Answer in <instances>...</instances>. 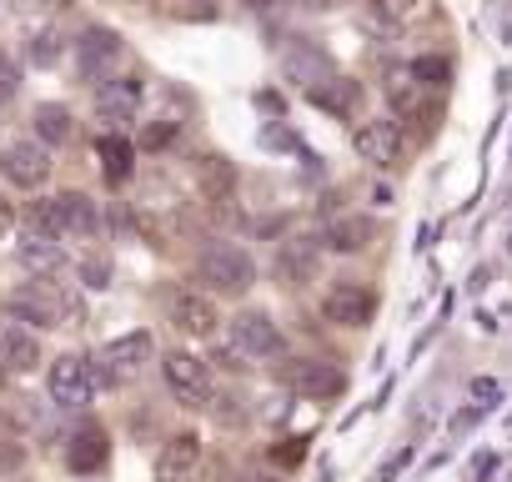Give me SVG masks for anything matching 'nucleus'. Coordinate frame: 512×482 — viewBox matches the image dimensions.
I'll return each instance as SVG.
<instances>
[{
  "label": "nucleus",
  "instance_id": "27",
  "mask_svg": "<svg viewBox=\"0 0 512 482\" xmlns=\"http://www.w3.org/2000/svg\"><path fill=\"white\" fill-rule=\"evenodd\" d=\"M412 76L427 86V91H437V86H447V76H452V66L442 61V56H422V61H412Z\"/></svg>",
  "mask_w": 512,
  "mask_h": 482
},
{
  "label": "nucleus",
  "instance_id": "26",
  "mask_svg": "<svg viewBox=\"0 0 512 482\" xmlns=\"http://www.w3.org/2000/svg\"><path fill=\"white\" fill-rule=\"evenodd\" d=\"M96 151L106 156V171H111V181H126V176H131L136 146H131L126 136H106V141H96Z\"/></svg>",
  "mask_w": 512,
  "mask_h": 482
},
{
  "label": "nucleus",
  "instance_id": "15",
  "mask_svg": "<svg viewBox=\"0 0 512 482\" xmlns=\"http://www.w3.org/2000/svg\"><path fill=\"white\" fill-rule=\"evenodd\" d=\"M282 71H287V81L302 86V91H317V86H327V81L337 76L332 56H327L322 46H312V41H297V46L282 56Z\"/></svg>",
  "mask_w": 512,
  "mask_h": 482
},
{
  "label": "nucleus",
  "instance_id": "39",
  "mask_svg": "<svg viewBox=\"0 0 512 482\" xmlns=\"http://www.w3.org/2000/svg\"><path fill=\"white\" fill-rule=\"evenodd\" d=\"M256 482H282V477H256Z\"/></svg>",
  "mask_w": 512,
  "mask_h": 482
},
{
  "label": "nucleus",
  "instance_id": "36",
  "mask_svg": "<svg viewBox=\"0 0 512 482\" xmlns=\"http://www.w3.org/2000/svg\"><path fill=\"white\" fill-rule=\"evenodd\" d=\"M11 216H16V211H11V201L0 196V226H11Z\"/></svg>",
  "mask_w": 512,
  "mask_h": 482
},
{
  "label": "nucleus",
  "instance_id": "21",
  "mask_svg": "<svg viewBox=\"0 0 512 482\" xmlns=\"http://www.w3.org/2000/svg\"><path fill=\"white\" fill-rule=\"evenodd\" d=\"M76 56H81V71H86V76H96L101 66H111V61L121 56V36H116V31H106V26H91V31H81Z\"/></svg>",
  "mask_w": 512,
  "mask_h": 482
},
{
  "label": "nucleus",
  "instance_id": "5",
  "mask_svg": "<svg viewBox=\"0 0 512 482\" xmlns=\"http://www.w3.org/2000/svg\"><path fill=\"white\" fill-rule=\"evenodd\" d=\"M96 387H101V377H96V362H91V357H81V352H66V357H56V362H51V372H46L51 407H61V412H81V407H91Z\"/></svg>",
  "mask_w": 512,
  "mask_h": 482
},
{
  "label": "nucleus",
  "instance_id": "32",
  "mask_svg": "<svg viewBox=\"0 0 512 482\" xmlns=\"http://www.w3.org/2000/svg\"><path fill=\"white\" fill-rule=\"evenodd\" d=\"M81 277H86V287H106V282H111V262H96V257H91V262L81 267Z\"/></svg>",
  "mask_w": 512,
  "mask_h": 482
},
{
  "label": "nucleus",
  "instance_id": "13",
  "mask_svg": "<svg viewBox=\"0 0 512 482\" xmlns=\"http://www.w3.org/2000/svg\"><path fill=\"white\" fill-rule=\"evenodd\" d=\"M16 262H21L31 277H46V282H56L61 272H71V257H66L61 241H56V236H36V231H21Z\"/></svg>",
  "mask_w": 512,
  "mask_h": 482
},
{
  "label": "nucleus",
  "instance_id": "2",
  "mask_svg": "<svg viewBox=\"0 0 512 482\" xmlns=\"http://www.w3.org/2000/svg\"><path fill=\"white\" fill-rule=\"evenodd\" d=\"M26 231L36 236H96L101 231V206L86 191H61V196H41L26 206Z\"/></svg>",
  "mask_w": 512,
  "mask_h": 482
},
{
  "label": "nucleus",
  "instance_id": "31",
  "mask_svg": "<svg viewBox=\"0 0 512 482\" xmlns=\"http://www.w3.org/2000/svg\"><path fill=\"white\" fill-rule=\"evenodd\" d=\"M497 392H502V387H497L492 377H477V382H472V397H477V407H482V412H487V407H497Z\"/></svg>",
  "mask_w": 512,
  "mask_h": 482
},
{
  "label": "nucleus",
  "instance_id": "34",
  "mask_svg": "<svg viewBox=\"0 0 512 482\" xmlns=\"http://www.w3.org/2000/svg\"><path fill=\"white\" fill-rule=\"evenodd\" d=\"M171 136H176V126H151V131L141 136V146H151V151H156V146H166Z\"/></svg>",
  "mask_w": 512,
  "mask_h": 482
},
{
  "label": "nucleus",
  "instance_id": "18",
  "mask_svg": "<svg viewBox=\"0 0 512 482\" xmlns=\"http://www.w3.org/2000/svg\"><path fill=\"white\" fill-rule=\"evenodd\" d=\"M141 96H146V81L141 76H111L96 91V111L111 116V121H126V116L141 111Z\"/></svg>",
  "mask_w": 512,
  "mask_h": 482
},
{
  "label": "nucleus",
  "instance_id": "6",
  "mask_svg": "<svg viewBox=\"0 0 512 482\" xmlns=\"http://www.w3.org/2000/svg\"><path fill=\"white\" fill-rule=\"evenodd\" d=\"M156 357V337L141 327V332H126V337H116V342H106L101 347V357H96V377L106 382V387H121V382H131V377H141V367Z\"/></svg>",
  "mask_w": 512,
  "mask_h": 482
},
{
  "label": "nucleus",
  "instance_id": "37",
  "mask_svg": "<svg viewBox=\"0 0 512 482\" xmlns=\"http://www.w3.org/2000/svg\"><path fill=\"white\" fill-rule=\"evenodd\" d=\"M0 432H11V412H0Z\"/></svg>",
  "mask_w": 512,
  "mask_h": 482
},
{
  "label": "nucleus",
  "instance_id": "16",
  "mask_svg": "<svg viewBox=\"0 0 512 482\" xmlns=\"http://www.w3.org/2000/svg\"><path fill=\"white\" fill-rule=\"evenodd\" d=\"M317 262H322V241H317V236H292V241H282L277 282H282V287H302V282L317 277Z\"/></svg>",
  "mask_w": 512,
  "mask_h": 482
},
{
  "label": "nucleus",
  "instance_id": "17",
  "mask_svg": "<svg viewBox=\"0 0 512 482\" xmlns=\"http://www.w3.org/2000/svg\"><path fill=\"white\" fill-rule=\"evenodd\" d=\"M196 462H201V437L196 432H176L156 452V482H186L196 472Z\"/></svg>",
  "mask_w": 512,
  "mask_h": 482
},
{
  "label": "nucleus",
  "instance_id": "3",
  "mask_svg": "<svg viewBox=\"0 0 512 482\" xmlns=\"http://www.w3.org/2000/svg\"><path fill=\"white\" fill-rule=\"evenodd\" d=\"M226 357V367H246V362H277L287 357V337L267 312H241L226 327V347L216 352V362Z\"/></svg>",
  "mask_w": 512,
  "mask_h": 482
},
{
  "label": "nucleus",
  "instance_id": "7",
  "mask_svg": "<svg viewBox=\"0 0 512 482\" xmlns=\"http://www.w3.org/2000/svg\"><path fill=\"white\" fill-rule=\"evenodd\" d=\"M161 382H166V392L181 402V407H211V372H206V362L201 357H191V352H166L161 357Z\"/></svg>",
  "mask_w": 512,
  "mask_h": 482
},
{
  "label": "nucleus",
  "instance_id": "8",
  "mask_svg": "<svg viewBox=\"0 0 512 482\" xmlns=\"http://www.w3.org/2000/svg\"><path fill=\"white\" fill-rule=\"evenodd\" d=\"M0 176L16 191H41L51 181V146L41 141H6L0 146Z\"/></svg>",
  "mask_w": 512,
  "mask_h": 482
},
{
  "label": "nucleus",
  "instance_id": "10",
  "mask_svg": "<svg viewBox=\"0 0 512 482\" xmlns=\"http://www.w3.org/2000/svg\"><path fill=\"white\" fill-rule=\"evenodd\" d=\"M352 146H357V156L362 161H372V166H397L402 161V126H397V116H372V121H362L357 131H352Z\"/></svg>",
  "mask_w": 512,
  "mask_h": 482
},
{
  "label": "nucleus",
  "instance_id": "14",
  "mask_svg": "<svg viewBox=\"0 0 512 482\" xmlns=\"http://www.w3.org/2000/svg\"><path fill=\"white\" fill-rule=\"evenodd\" d=\"M41 362H46L41 337L26 322H16V317L0 322V367H6V372H36Z\"/></svg>",
  "mask_w": 512,
  "mask_h": 482
},
{
  "label": "nucleus",
  "instance_id": "28",
  "mask_svg": "<svg viewBox=\"0 0 512 482\" xmlns=\"http://www.w3.org/2000/svg\"><path fill=\"white\" fill-rule=\"evenodd\" d=\"M31 61H36V66H56V61H61V36H56V31H36Z\"/></svg>",
  "mask_w": 512,
  "mask_h": 482
},
{
  "label": "nucleus",
  "instance_id": "30",
  "mask_svg": "<svg viewBox=\"0 0 512 482\" xmlns=\"http://www.w3.org/2000/svg\"><path fill=\"white\" fill-rule=\"evenodd\" d=\"M176 11L191 16V21H211L216 16V0H176Z\"/></svg>",
  "mask_w": 512,
  "mask_h": 482
},
{
  "label": "nucleus",
  "instance_id": "25",
  "mask_svg": "<svg viewBox=\"0 0 512 482\" xmlns=\"http://www.w3.org/2000/svg\"><path fill=\"white\" fill-rule=\"evenodd\" d=\"M196 176H201V191H206L211 201H221V196L236 186V166H231L226 156H201V161H196Z\"/></svg>",
  "mask_w": 512,
  "mask_h": 482
},
{
  "label": "nucleus",
  "instance_id": "24",
  "mask_svg": "<svg viewBox=\"0 0 512 482\" xmlns=\"http://www.w3.org/2000/svg\"><path fill=\"white\" fill-rule=\"evenodd\" d=\"M422 91H427V86L412 76V66H407V71H397V76L387 81V101H392V111H397V116H422Z\"/></svg>",
  "mask_w": 512,
  "mask_h": 482
},
{
  "label": "nucleus",
  "instance_id": "22",
  "mask_svg": "<svg viewBox=\"0 0 512 482\" xmlns=\"http://www.w3.org/2000/svg\"><path fill=\"white\" fill-rule=\"evenodd\" d=\"M71 136H76V116L66 111V106H56V101H46V106H36V141L41 146H71Z\"/></svg>",
  "mask_w": 512,
  "mask_h": 482
},
{
  "label": "nucleus",
  "instance_id": "9",
  "mask_svg": "<svg viewBox=\"0 0 512 482\" xmlns=\"http://www.w3.org/2000/svg\"><path fill=\"white\" fill-rule=\"evenodd\" d=\"M282 382L297 397H307V402H332L347 387V372L337 362H327V357H297V362L282 367Z\"/></svg>",
  "mask_w": 512,
  "mask_h": 482
},
{
  "label": "nucleus",
  "instance_id": "40",
  "mask_svg": "<svg viewBox=\"0 0 512 482\" xmlns=\"http://www.w3.org/2000/svg\"><path fill=\"white\" fill-rule=\"evenodd\" d=\"M86 482H96V477H86Z\"/></svg>",
  "mask_w": 512,
  "mask_h": 482
},
{
  "label": "nucleus",
  "instance_id": "35",
  "mask_svg": "<svg viewBox=\"0 0 512 482\" xmlns=\"http://www.w3.org/2000/svg\"><path fill=\"white\" fill-rule=\"evenodd\" d=\"M11 76H16V71H11V61L0 56V91H11Z\"/></svg>",
  "mask_w": 512,
  "mask_h": 482
},
{
  "label": "nucleus",
  "instance_id": "11",
  "mask_svg": "<svg viewBox=\"0 0 512 482\" xmlns=\"http://www.w3.org/2000/svg\"><path fill=\"white\" fill-rule=\"evenodd\" d=\"M171 327H176L181 337H191V342L216 337V327H221L216 297H211V292H176V297H171Z\"/></svg>",
  "mask_w": 512,
  "mask_h": 482
},
{
  "label": "nucleus",
  "instance_id": "38",
  "mask_svg": "<svg viewBox=\"0 0 512 482\" xmlns=\"http://www.w3.org/2000/svg\"><path fill=\"white\" fill-rule=\"evenodd\" d=\"M46 6H71V0H46Z\"/></svg>",
  "mask_w": 512,
  "mask_h": 482
},
{
  "label": "nucleus",
  "instance_id": "20",
  "mask_svg": "<svg viewBox=\"0 0 512 482\" xmlns=\"http://www.w3.org/2000/svg\"><path fill=\"white\" fill-rule=\"evenodd\" d=\"M372 236H377L372 216H332L327 231H322V247L352 257V252H367V247H372Z\"/></svg>",
  "mask_w": 512,
  "mask_h": 482
},
{
  "label": "nucleus",
  "instance_id": "4",
  "mask_svg": "<svg viewBox=\"0 0 512 482\" xmlns=\"http://www.w3.org/2000/svg\"><path fill=\"white\" fill-rule=\"evenodd\" d=\"M196 282L211 297H246L256 287V262L236 247V241H211V247L196 257Z\"/></svg>",
  "mask_w": 512,
  "mask_h": 482
},
{
  "label": "nucleus",
  "instance_id": "23",
  "mask_svg": "<svg viewBox=\"0 0 512 482\" xmlns=\"http://www.w3.org/2000/svg\"><path fill=\"white\" fill-rule=\"evenodd\" d=\"M357 96H362V86H357V81H347V76H332L327 86L307 91V101H312V106H322V111H332V116H347V111L357 106Z\"/></svg>",
  "mask_w": 512,
  "mask_h": 482
},
{
  "label": "nucleus",
  "instance_id": "12",
  "mask_svg": "<svg viewBox=\"0 0 512 482\" xmlns=\"http://www.w3.org/2000/svg\"><path fill=\"white\" fill-rule=\"evenodd\" d=\"M377 312V297L362 287V282H337L327 297H322V317L332 327H367Z\"/></svg>",
  "mask_w": 512,
  "mask_h": 482
},
{
  "label": "nucleus",
  "instance_id": "19",
  "mask_svg": "<svg viewBox=\"0 0 512 482\" xmlns=\"http://www.w3.org/2000/svg\"><path fill=\"white\" fill-rule=\"evenodd\" d=\"M106 457H111V437H106V427H81V432L66 442V467L81 472V477H96V472L106 467Z\"/></svg>",
  "mask_w": 512,
  "mask_h": 482
},
{
  "label": "nucleus",
  "instance_id": "33",
  "mask_svg": "<svg viewBox=\"0 0 512 482\" xmlns=\"http://www.w3.org/2000/svg\"><path fill=\"white\" fill-rule=\"evenodd\" d=\"M407 462H412V447H402V452H397V457H392V462H387V467L377 472V482H392V477H397V472H402Z\"/></svg>",
  "mask_w": 512,
  "mask_h": 482
},
{
  "label": "nucleus",
  "instance_id": "29",
  "mask_svg": "<svg viewBox=\"0 0 512 482\" xmlns=\"http://www.w3.org/2000/svg\"><path fill=\"white\" fill-rule=\"evenodd\" d=\"M417 6H422V0H372V11L387 16V21H407Z\"/></svg>",
  "mask_w": 512,
  "mask_h": 482
},
{
  "label": "nucleus",
  "instance_id": "1",
  "mask_svg": "<svg viewBox=\"0 0 512 482\" xmlns=\"http://www.w3.org/2000/svg\"><path fill=\"white\" fill-rule=\"evenodd\" d=\"M6 317L31 322V327H86V307L46 277H31L26 287H16L6 297Z\"/></svg>",
  "mask_w": 512,
  "mask_h": 482
}]
</instances>
